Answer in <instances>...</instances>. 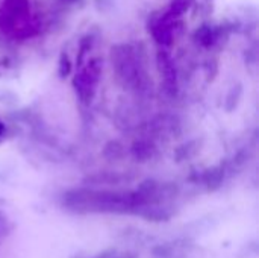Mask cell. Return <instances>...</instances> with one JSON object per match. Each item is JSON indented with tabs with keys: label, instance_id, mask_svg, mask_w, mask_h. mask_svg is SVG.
Segmentation results:
<instances>
[{
	"label": "cell",
	"instance_id": "6da1fadb",
	"mask_svg": "<svg viewBox=\"0 0 259 258\" xmlns=\"http://www.w3.org/2000/svg\"><path fill=\"white\" fill-rule=\"evenodd\" d=\"M64 204L76 211H102V213H126L138 207H144L143 196L135 193L73 190L65 195Z\"/></svg>",
	"mask_w": 259,
	"mask_h": 258
},
{
	"label": "cell",
	"instance_id": "277c9868",
	"mask_svg": "<svg viewBox=\"0 0 259 258\" xmlns=\"http://www.w3.org/2000/svg\"><path fill=\"white\" fill-rule=\"evenodd\" d=\"M2 134H3V125L0 123V135H2Z\"/></svg>",
	"mask_w": 259,
	"mask_h": 258
},
{
	"label": "cell",
	"instance_id": "7a4b0ae2",
	"mask_svg": "<svg viewBox=\"0 0 259 258\" xmlns=\"http://www.w3.org/2000/svg\"><path fill=\"white\" fill-rule=\"evenodd\" d=\"M223 176H225V172H223V169H222V167L209 169V170L205 173V182H206L208 189L215 190V189L222 184Z\"/></svg>",
	"mask_w": 259,
	"mask_h": 258
},
{
	"label": "cell",
	"instance_id": "3957f363",
	"mask_svg": "<svg viewBox=\"0 0 259 258\" xmlns=\"http://www.w3.org/2000/svg\"><path fill=\"white\" fill-rule=\"evenodd\" d=\"M132 152L135 158H140L141 161H146L152 157L153 154V146L147 141H137L132 148Z\"/></svg>",
	"mask_w": 259,
	"mask_h": 258
}]
</instances>
